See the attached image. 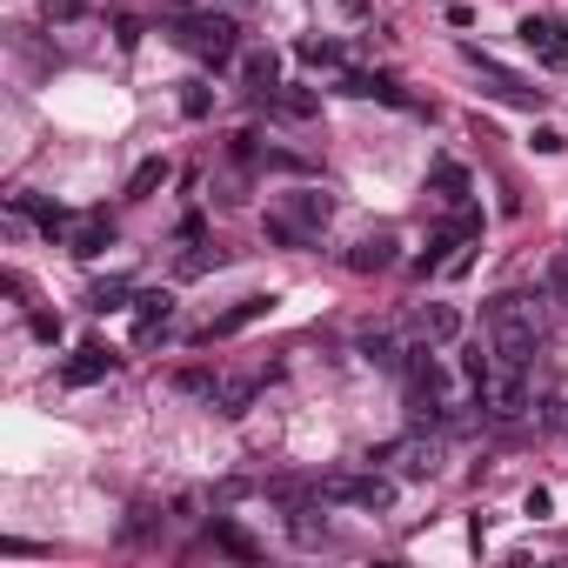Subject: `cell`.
<instances>
[{
  "label": "cell",
  "mask_w": 568,
  "mask_h": 568,
  "mask_svg": "<svg viewBox=\"0 0 568 568\" xmlns=\"http://www.w3.org/2000/svg\"><path fill=\"white\" fill-rule=\"evenodd\" d=\"M521 41H528L548 68H568V21H535V14H528V21H521Z\"/></svg>",
  "instance_id": "obj_9"
},
{
  "label": "cell",
  "mask_w": 568,
  "mask_h": 568,
  "mask_svg": "<svg viewBox=\"0 0 568 568\" xmlns=\"http://www.w3.org/2000/svg\"><path fill=\"white\" fill-rule=\"evenodd\" d=\"M174 8H187V0H174Z\"/></svg>",
  "instance_id": "obj_34"
},
{
  "label": "cell",
  "mask_w": 568,
  "mask_h": 568,
  "mask_svg": "<svg viewBox=\"0 0 568 568\" xmlns=\"http://www.w3.org/2000/svg\"><path fill=\"white\" fill-rule=\"evenodd\" d=\"M114 34H121V48H134V41H141V21H134V14H121V21H114Z\"/></svg>",
  "instance_id": "obj_31"
},
{
  "label": "cell",
  "mask_w": 568,
  "mask_h": 568,
  "mask_svg": "<svg viewBox=\"0 0 568 568\" xmlns=\"http://www.w3.org/2000/svg\"><path fill=\"white\" fill-rule=\"evenodd\" d=\"M422 335H428V342H455V335H462V315H455L448 302H428V308H422Z\"/></svg>",
  "instance_id": "obj_17"
},
{
  "label": "cell",
  "mask_w": 568,
  "mask_h": 568,
  "mask_svg": "<svg viewBox=\"0 0 568 568\" xmlns=\"http://www.w3.org/2000/svg\"><path fill=\"white\" fill-rule=\"evenodd\" d=\"M322 501H342V508H375V515H388V508H395V481H388L382 468H368V475H328V481H322Z\"/></svg>",
  "instance_id": "obj_3"
},
{
  "label": "cell",
  "mask_w": 568,
  "mask_h": 568,
  "mask_svg": "<svg viewBox=\"0 0 568 568\" xmlns=\"http://www.w3.org/2000/svg\"><path fill=\"white\" fill-rule=\"evenodd\" d=\"M128 295H134V288H128V281H101V288H94L88 302H94V308L108 315V308H128Z\"/></svg>",
  "instance_id": "obj_25"
},
{
  "label": "cell",
  "mask_w": 568,
  "mask_h": 568,
  "mask_svg": "<svg viewBox=\"0 0 568 568\" xmlns=\"http://www.w3.org/2000/svg\"><path fill=\"white\" fill-rule=\"evenodd\" d=\"M348 267H355V274H382V267H395V234H368V241H355V247H348Z\"/></svg>",
  "instance_id": "obj_13"
},
{
  "label": "cell",
  "mask_w": 568,
  "mask_h": 568,
  "mask_svg": "<svg viewBox=\"0 0 568 568\" xmlns=\"http://www.w3.org/2000/svg\"><path fill=\"white\" fill-rule=\"evenodd\" d=\"M267 308H274V295H241L234 308H221V315H214V322L201 328V342H227V335H241V328H254V322H261Z\"/></svg>",
  "instance_id": "obj_8"
},
{
  "label": "cell",
  "mask_w": 568,
  "mask_h": 568,
  "mask_svg": "<svg viewBox=\"0 0 568 568\" xmlns=\"http://www.w3.org/2000/svg\"><path fill=\"white\" fill-rule=\"evenodd\" d=\"M221 8H227V14H247V8H254V0H221Z\"/></svg>",
  "instance_id": "obj_33"
},
{
  "label": "cell",
  "mask_w": 568,
  "mask_h": 568,
  "mask_svg": "<svg viewBox=\"0 0 568 568\" xmlns=\"http://www.w3.org/2000/svg\"><path fill=\"white\" fill-rule=\"evenodd\" d=\"M462 375H468V382H475V388H481V382H488V375H495V362H488V355H481V348H475V355H462Z\"/></svg>",
  "instance_id": "obj_30"
},
{
  "label": "cell",
  "mask_w": 568,
  "mask_h": 568,
  "mask_svg": "<svg viewBox=\"0 0 568 568\" xmlns=\"http://www.w3.org/2000/svg\"><path fill=\"white\" fill-rule=\"evenodd\" d=\"M168 174H174V161H168V154H148V161L128 174V201H148L154 187H168Z\"/></svg>",
  "instance_id": "obj_14"
},
{
  "label": "cell",
  "mask_w": 568,
  "mask_h": 568,
  "mask_svg": "<svg viewBox=\"0 0 568 568\" xmlns=\"http://www.w3.org/2000/svg\"><path fill=\"white\" fill-rule=\"evenodd\" d=\"M207 108H214V94H207L201 81H187V94H181V114H187V121H207Z\"/></svg>",
  "instance_id": "obj_26"
},
{
  "label": "cell",
  "mask_w": 568,
  "mask_h": 568,
  "mask_svg": "<svg viewBox=\"0 0 568 568\" xmlns=\"http://www.w3.org/2000/svg\"><path fill=\"white\" fill-rule=\"evenodd\" d=\"M68 247H74L81 261H94V254H108V247H114V221H108V214H88V221H81V227L68 234Z\"/></svg>",
  "instance_id": "obj_12"
},
{
  "label": "cell",
  "mask_w": 568,
  "mask_h": 568,
  "mask_svg": "<svg viewBox=\"0 0 568 568\" xmlns=\"http://www.w3.org/2000/svg\"><path fill=\"white\" fill-rule=\"evenodd\" d=\"M281 214L302 221L308 234H322V227L335 221V194H328V187H288V194H281Z\"/></svg>",
  "instance_id": "obj_7"
},
{
  "label": "cell",
  "mask_w": 568,
  "mask_h": 568,
  "mask_svg": "<svg viewBox=\"0 0 568 568\" xmlns=\"http://www.w3.org/2000/svg\"><path fill=\"white\" fill-rule=\"evenodd\" d=\"M41 21H48V28H74V21H88V0H48Z\"/></svg>",
  "instance_id": "obj_22"
},
{
  "label": "cell",
  "mask_w": 568,
  "mask_h": 568,
  "mask_svg": "<svg viewBox=\"0 0 568 568\" xmlns=\"http://www.w3.org/2000/svg\"><path fill=\"white\" fill-rule=\"evenodd\" d=\"M362 362H368V368H382V375H395V368H408V362H402V342H395L388 328H375V335H362Z\"/></svg>",
  "instance_id": "obj_15"
},
{
  "label": "cell",
  "mask_w": 568,
  "mask_h": 568,
  "mask_svg": "<svg viewBox=\"0 0 568 568\" xmlns=\"http://www.w3.org/2000/svg\"><path fill=\"white\" fill-rule=\"evenodd\" d=\"M194 61H207V68H227L234 61V48H241V28H234V14L227 8H207V14H181L174 28H168Z\"/></svg>",
  "instance_id": "obj_2"
},
{
  "label": "cell",
  "mask_w": 568,
  "mask_h": 568,
  "mask_svg": "<svg viewBox=\"0 0 568 568\" xmlns=\"http://www.w3.org/2000/svg\"><path fill=\"white\" fill-rule=\"evenodd\" d=\"M254 402V382H241V375H221V388H214V408L221 415H241Z\"/></svg>",
  "instance_id": "obj_19"
},
{
  "label": "cell",
  "mask_w": 568,
  "mask_h": 568,
  "mask_svg": "<svg viewBox=\"0 0 568 568\" xmlns=\"http://www.w3.org/2000/svg\"><path fill=\"white\" fill-rule=\"evenodd\" d=\"M462 54H468V61L481 68V81H488V94H495V101H508V108H541V88H528L521 74H508V68H495V61H488L481 48H462Z\"/></svg>",
  "instance_id": "obj_6"
},
{
  "label": "cell",
  "mask_w": 568,
  "mask_h": 568,
  "mask_svg": "<svg viewBox=\"0 0 568 568\" xmlns=\"http://www.w3.org/2000/svg\"><path fill=\"white\" fill-rule=\"evenodd\" d=\"M535 422H541L548 435H568V388H548V395L535 402Z\"/></svg>",
  "instance_id": "obj_18"
},
{
  "label": "cell",
  "mask_w": 568,
  "mask_h": 568,
  "mask_svg": "<svg viewBox=\"0 0 568 568\" xmlns=\"http://www.w3.org/2000/svg\"><path fill=\"white\" fill-rule=\"evenodd\" d=\"M335 8H342V14H368V0H335Z\"/></svg>",
  "instance_id": "obj_32"
},
{
  "label": "cell",
  "mask_w": 568,
  "mask_h": 568,
  "mask_svg": "<svg viewBox=\"0 0 568 568\" xmlns=\"http://www.w3.org/2000/svg\"><path fill=\"white\" fill-rule=\"evenodd\" d=\"M134 308H141V342H154V328L174 315V295H168V288H141V295H134Z\"/></svg>",
  "instance_id": "obj_16"
},
{
  "label": "cell",
  "mask_w": 568,
  "mask_h": 568,
  "mask_svg": "<svg viewBox=\"0 0 568 568\" xmlns=\"http://www.w3.org/2000/svg\"><path fill=\"white\" fill-rule=\"evenodd\" d=\"M481 408H488V422H521V415L535 408V395H528L521 368H495V375L481 382Z\"/></svg>",
  "instance_id": "obj_5"
},
{
  "label": "cell",
  "mask_w": 568,
  "mask_h": 568,
  "mask_svg": "<svg viewBox=\"0 0 568 568\" xmlns=\"http://www.w3.org/2000/svg\"><path fill=\"white\" fill-rule=\"evenodd\" d=\"M315 108H322V101H315L308 88H288V94H281V114H295V121H308Z\"/></svg>",
  "instance_id": "obj_27"
},
{
  "label": "cell",
  "mask_w": 568,
  "mask_h": 568,
  "mask_svg": "<svg viewBox=\"0 0 568 568\" xmlns=\"http://www.w3.org/2000/svg\"><path fill=\"white\" fill-rule=\"evenodd\" d=\"M435 187H442V201H462L468 194V174L455 161H435Z\"/></svg>",
  "instance_id": "obj_23"
},
{
  "label": "cell",
  "mask_w": 568,
  "mask_h": 568,
  "mask_svg": "<svg viewBox=\"0 0 568 568\" xmlns=\"http://www.w3.org/2000/svg\"><path fill=\"white\" fill-rule=\"evenodd\" d=\"M241 88H247V94H274V88H281V61H274V48H254V54L241 61Z\"/></svg>",
  "instance_id": "obj_11"
},
{
  "label": "cell",
  "mask_w": 568,
  "mask_h": 568,
  "mask_svg": "<svg viewBox=\"0 0 568 568\" xmlns=\"http://www.w3.org/2000/svg\"><path fill=\"white\" fill-rule=\"evenodd\" d=\"M108 375H114V355H108V348H81V355L61 368L68 388H94V382H108Z\"/></svg>",
  "instance_id": "obj_10"
},
{
  "label": "cell",
  "mask_w": 568,
  "mask_h": 568,
  "mask_svg": "<svg viewBox=\"0 0 568 568\" xmlns=\"http://www.w3.org/2000/svg\"><path fill=\"white\" fill-rule=\"evenodd\" d=\"M174 388H181V395H201V402H214L221 375H214V368H181V375H174Z\"/></svg>",
  "instance_id": "obj_21"
},
{
  "label": "cell",
  "mask_w": 568,
  "mask_h": 568,
  "mask_svg": "<svg viewBox=\"0 0 568 568\" xmlns=\"http://www.w3.org/2000/svg\"><path fill=\"white\" fill-rule=\"evenodd\" d=\"M295 54H302L308 68H342V48H335V41H302Z\"/></svg>",
  "instance_id": "obj_24"
},
{
  "label": "cell",
  "mask_w": 568,
  "mask_h": 568,
  "mask_svg": "<svg viewBox=\"0 0 568 568\" xmlns=\"http://www.w3.org/2000/svg\"><path fill=\"white\" fill-rule=\"evenodd\" d=\"M267 241H281V247H308L315 234H308L302 221H288V214H281V207H274V214H267Z\"/></svg>",
  "instance_id": "obj_20"
},
{
  "label": "cell",
  "mask_w": 568,
  "mask_h": 568,
  "mask_svg": "<svg viewBox=\"0 0 568 568\" xmlns=\"http://www.w3.org/2000/svg\"><path fill=\"white\" fill-rule=\"evenodd\" d=\"M214 541H221V548H227V555H241V561H247V555H254V541H247V535H241V528H227V521H214Z\"/></svg>",
  "instance_id": "obj_28"
},
{
  "label": "cell",
  "mask_w": 568,
  "mask_h": 568,
  "mask_svg": "<svg viewBox=\"0 0 568 568\" xmlns=\"http://www.w3.org/2000/svg\"><path fill=\"white\" fill-rule=\"evenodd\" d=\"M368 468H402L408 481H428V475L442 468V442H422V435L382 442V448H368Z\"/></svg>",
  "instance_id": "obj_4"
},
{
  "label": "cell",
  "mask_w": 568,
  "mask_h": 568,
  "mask_svg": "<svg viewBox=\"0 0 568 568\" xmlns=\"http://www.w3.org/2000/svg\"><path fill=\"white\" fill-rule=\"evenodd\" d=\"M488 335H495L501 368H528L535 348H541V308L528 295H495L488 302Z\"/></svg>",
  "instance_id": "obj_1"
},
{
  "label": "cell",
  "mask_w": 568,
  "mask_h": 568,
  "mask_svg": "<svg viewBox=\"0 0 568 568\" xmlns=\"http://www.w3.org/2000/svg\"><path fill=\"white\" fill-rule=\"evenodd\" d=\"M28 328H34V342H61V315H48V308L28 315Z\"/></svg>",
  "instance_id": "obj_29"
}]
</instances>
